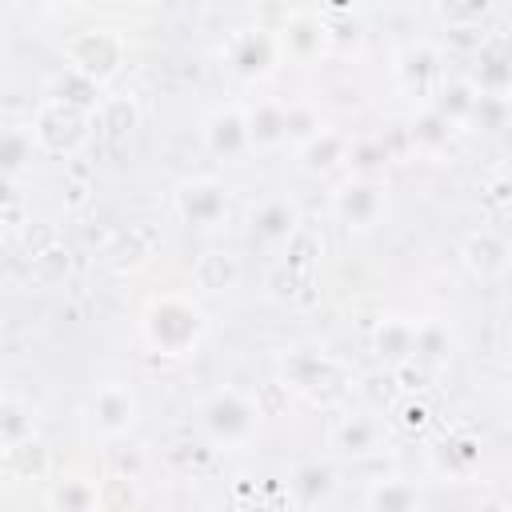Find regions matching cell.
<instances>
[{
    "label": "cell",
    "mask_w": 512,
    "mask_h": 512,
    "mask_svg": "<svg viewBox=\"0 0 512 512\" xmlns=\"http://www.w3.org/2000/svg\"><path fill=\"white\" fill-rule=\"evenodd\" d=\"M144 344L160 356H188L204 340V312L184 296H160L140 316Z\"/></svg>",
    "instance_id": "obj_1"
},
{
    "label": "cell",
    "mask_w": 512,
    "mask_h": 512,
    "mask_svg": "<svg viewBox=\"0 0 512 512\" xmlns=\"http://www.w3.org/2000/svg\"><path fill=\"white\" fill-rule=\"evenodd\" d=\"M196 424L216 448H244L260 428V404L240 388H216L200 400Z\"/></svg>",
    "instance_id": "obj_2"
},
{
    "label": "cell",
    "mask_w": 512,
    "mask_h": 512,
    "mask_svg": "<svg viewBox=\"0 0 512 512\" xmlns=\"http://www.w3.org/2000/svg\"><path fill=\"white\" fill-rule=\"evenodd\" d=\"M384 204H388V188H384L380 180H368V176L340 184L336 196H332L336 220H340L344 228H356V232L372 228V224L384 216Z\"/></svg>",
    "instance_id": "obj_3"
},
{
    "label": "cell",
    "mask_w": 512,
    "mask_h": 512,
    "mask_svg": "<svg viewBox=\"0 0 512 512\" xmlns=\"http://www.w3.org/2000/svg\"><path fill=\"white\" fill-rule=\"evenodd\" d=\"M120 56H124V52H120V40H116L112 32H100V28L80 32V36H72V40H68L72 72H76V76H84L88 84H100V80L116 76Z\"/></svg>",
    "instance_id": "obj_4"
},
{
    "label": "cell",
    "mask_w": 512,
    "mask_h": 512,
    "mask_svg": "<svg viewBox=\"0 0 512 512\" xmlns=\"http://www.w3.org/2000/svg\"><path fill=\"white\" fill-rule=\"evenodd\" d=\"M176 212L192 228H216L228 216V188L220 180H212V176L184 180L176 188Z\"/></svg>",
    "instance_id": "obj_5"
},
{
    "label": "cell",
    "mask_w": 512,
    "mask_h": 512,
    "mask_svg": "<svg viewBox=\"0 0 512 512\" xmlns=\"http://www.w3.org/2000/svg\"><path fill=\"white\" fill-rule=\"evenodd\" d=\"M32 136H36V148H48V152H68L84 140V112L72 108V104H60V100H48L36 116V124H28Z\"/></svg>",
    "instance_id": "obj_6"
},
{
    "label": "cell",
    "mask_w": 512,
    "mask_h": 512,
    "mask_svg": "<svg viewBox=\"0 0 512 512\" xmlns=\"http://www.w3.org/2000/svg\"><path fill=\"white\" fill-rule=\"evenodd\" d=\"M252 240L260 244H292V236L300 232V208L288 196H264L252 216H248Z\"/></svg>",
    "instance_id": "obj_7"
},
{
    "label": "cell",
    "mask_w": 512,
    "mask_h": 512,
    "mask_svg": "<svg viewBox=\"0 0 512 512\" xmlns=\"http://www.w3.org/2000/svg\"><path fill=\"white\" fill-rule=\"evenodd\" d=\"M460 256H464V268L476 276V280H500L508 272V240L492 228H480V232H468L464 244H460Z\"/></svg>",
    "instance_id": "obj_8"
},
{
    "label": "cell",
    "mask_w": 512,
    "mask_h": 512,
    "mask_svg": "<svg viewBox=\"0 0 512 512\" xmlns=\"http://www.w3.org/2000/svg\"><path fill=\"white\" fill-rule=\"evenodd\" d=\"M204 144L208 152L232 160V156H244L252 144H248V120H244V108L228 104V108H216L208 112L204 120Z\"/></svg>",
    "instance_id": "obj_9"
},
{
    "label": "cell",
    "mask_w": 512,
    "mask_h": 512,
    "mask_svg": "<svg viewBox=\"0 0 512 512\" xmlns=\"http://www.w3.org/2000/svg\"><path fill=\"white\" fill-rule=\"evenodd\" d=\"M276 56H280V44H276V36L264 32V28L240 32V36L232 40V48H228V60H232V68H236L240 76H268L272 64H276Z\"/></svg>",
    "instance_id": "obj_10"
},
{
    "label": "cell",
    "mask_w": 512,
    "mask_h": 512,
    "mask_svg": "<svg viewBox=\"0 0 512 512\" xmlns=\"http://www.w3.org/2000/svg\"><path fill=\"white\" fill-rule=\"evenodd\" d=\"M92 420L104 436H124L136 420V396L124 384H100L92 396Z\"/></svg>",
    "instance_id": "obj_11"
},
{
    "label": "cell",
    "mask_w": 512,
    "mask_h": 512,
    "mask_svg": "<svg viewBox=\"0 0 512 512\" xmlns=\"http://www.w3.org/2000/svg\"><path fill=\"white\" fill-rule=\"evenodd\" d=\"M248 120V144L252 148H280L288 144V108L276 100H260L256 108H244Z\"/></svg>",
    "instance_id": "obj_12"
},
{
    "label": "cell",
    "mask_w": 512,
    "mask_h": 512,
    "mask_svg": "<svg viewBox=\"0 0 512 512\" xmlns=\"http://www.w3.org/2000/svg\"><path fill=\"white\" fill-rule=\"evenodd\" d=\"M284 380L304 388V392H324L328 384H336V364L328 356H320V352L300 348V352H292L284 360Z\"/></svg>",
    "instance_id": "obj_13"
},
{
    "label": "cell",
    "mask_w": 512,
    "mask_h": 512,
    "mask_svg": "<svg viewBox=\"0 0 512 512\" xmlns=\"http://www.w3.org/2000/svg\"><path fill=\"white\" fill-rule=\"evenodd\" d=\"M380 436L384 432L368 412H352L332 428V448L344 452V456H368V452L380 448Z\"/></svg>",
    "instance_id": "obj_14"
},
{
    "label": "cell",
    "mask_w": 512,
    "mask_h": 512,
    "mask_svg": "<svg viewBox=\"0 0 512 512\" xmlns=\"http://www.w3.org/2000/svg\"><path fill=\"white\" fill-rule=\"evenodd\" d=\"M36 160V136L24 124H4L0 128V180H16L32 168Z\"/></svg>",
    "instance_id": "obj_15"
},
{
    "label": "cell",
    "mask_w": 512,
    "mask_h": 512,
    "mask_svg": "<svg viewBox=\"0 0 512 512\" xmlns=\"http://www.w3.org/2000/svg\"><path fill=\"white\" fill-rule=\"evenodd\" d=\"M364 512H420V492L412 480H400V476L376 480L364 496Z\"/></svg>",
    "instance_id": "obj_16"
},
{
    "label": "cell",
    "mask_w": 512,
    "mask_h": 512,
    "mask_svg": "<svg viewBox=\"0 0 512 512\" xmlns=\"http://www.w3.org/2000/svg\"><path fill=\"white\" fill-rule=\"evenodd\" d=\"M452 356V332L440 320H420L412 328V360L408 364H444Z\"/></svg>",
    "instance_id": "obj_17"
},
{
    "label": "cell",
    "mask_w": 512,
    "mask_h": 512,
    "mask_svg": "<svg viewBox=\"0 0 512 512\" xmlns=\"http://www.w3.org/2000/svg\"><path fill=\"white\" fill-rule=\"evenodd\" d=\"M432 460H436V468H440L444 476L468 480V476L480 468V444H476L472 436H452V440H444V444L432 452Z\"/></svg>",
    "instance_id": "obj_18"
},
{
    "label": "cell",
    "mask_w": 512,
    "mask_h": 512,
    "mask_svg": "<svg viewBox=\"0 0 512 512\" xmlns=\"http://www.w3.org/2000/svg\"><path fill=\"white\" fill-rule=\"evenodd\" d=\"M192 276H196V284L204 288V292H228V288H236V280H240V268H236V260L228 256V252H204L200 260H196V268H192Z\"/></svg>",
    "instance_id": "obj_19"
},
{
    "label": "cell",
    "mask_w": 512,
    "mask_h": 512,
    "mask_svg": "<svg viewBox=\"0 0 512 512\" xmlns=\"http://www.w3.org/2000/svg\"><path fill=\"white\" fill-rule=\"evenodd\" d=\"M324 28L312 20V16H296V20H288V28L276 36V44L284 48V52H292L296 60H308V56H316L320 48H324Z\"/></svg>",
    "instance_id": "obj_20"
},
{
    "label": "cell",
    "mask_w": 512,
    "mask_h": 512,
    "mask_svg": "<svg viewBox=\"0 0 512 512\" xmlns=\"http://www.w3.org/2000/svg\"><path fill=\"white\" fill-rule=\"evenodd\" d=\"M344 156H348V144H344V136L332 132V128H320L312 140L300 144V164H304L308 172H324V168H332V164L344 160Z\"/></svg>",
    "instance_id": "obj_21"
},
{
    "label": "cell",
    "mask_w": 512,
    "mask_h": 512,
    "mask_svg": "<svg viewBox=\"0 0 512 512\" xmlns=\"http://www.w3.org/2000/svg\"><path fill=\"white\" fill-rule=\"evenodd\" d=\"M412 320H384L376 332V352L388 364H408L412 360Z\"/></svg>",
    "instance_id": "obj_22"
},
{
    "label": "cell",
    "mask_w": 512,
    "mask_h": 512,
    "mask_svg": "<svg viewBox=\"0 0 512 512\" xmlns=\"http://www.w3.org/2000/svg\"><path fill=\"white\" fill-rule=\"evenodd\" d=\"M32 436H36V432H32L28 408L16 404V400H0V452L24 444V440H32Z\"/></svg>",
    "instance_id": "obj_23"
},
{
    "label": "cell",
    "mask_w": 512,
    "mask_h": 512,
    "mask_svg": "<svg viewBox=\"0 0 512 512\" xmlns=\"http://www.w3.org/2000/svg\"><path fill=\"white\" fill-rule=\"evenodd\" d=\"M52 508H56V512H96V508H100V492H96L88 480L72 476V480H64V484L52 492Z\"/></svg>",
    "instance_id": "obj_24"
},
{
    "label": "cell",
    "mask_w": 512,
    "mask_h": 512,
    "mask_svg": "<svg viewBox=\"0 0 512 512\" xmlns=\"http://www.w3.org/2000/svg\"><path fill=\"white\" fill-rule=\"evenodd\" d=\"M136 120H140V112H136V104L128 96H112V100L100 104V128L112 140H124L136 128Z\"/></svg>",
    "instance_id": "obj_25"
},
{
    "label": "cell",
    "mask_w": 512,
    "mask_h": 512,
    "mask_svg": "<svg viewBox=\"0 0 512 512\" xmlns=\"http://www.w3.org/2000/svg\"><path fill=\"white\" fill-rule=\"evenodd\" d=\"M428 72H436V56H432V48H424V44H420V48H408V52L396 60V76H400L408 88H412L420 76H428Z\"/></svg>",
    "instance_id": "obj_26"
},
{
    "label": "cell",
    "mask_w": 512,
    "mask_h": 512,
    "mask_svg": "<svg viewBox=\"0 0 512 512\" xmlns=\"http://www.w3.org/2000/svg\"><path fill=\"white\" fill-rule=\"evenodd\" d=\"M292 484H296V492H300V496H304L308 504H316V496H324V492L332 488V480H328V472H324V468H316V464H308V468H300Z\"/></svg>",
    "instance_id": "obj_27"
},
{
    "label": "cell",
    "mask_w": 512,
    "mask_h": 512,
    "mask_svg": "<svg viewBox=\"0 0 512 512\" xmlns=\"http://www.w3.org/2000/svg\"><path fill=\"white\" fill-rule=\"evenodd\" d=\"M0 228H4V220H0Z\"/></svg>",
    "instance_id": "obj_28"
}]
</instances>
